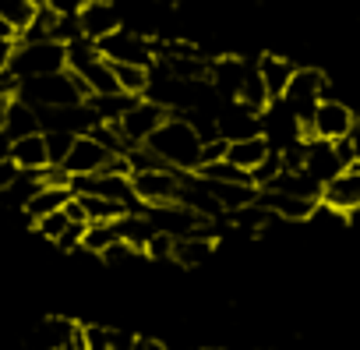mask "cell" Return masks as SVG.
<instances>
[{
	"label": "cell",
	"mask_w": 360,
	"mask_h": 350,
	"mask_svg": "<svg viewBox=\"0 0 360 350\" xmlns=\"http://www.w3.org/2000/svg\"><path fill=\"white\" fill-rule=\"evenodd\" d=\"M75 220L64 213V209H53V213H46V216H39V220H32V230L43 237V241H50V244H57L60 241V234L71 227Z\"/></svg>",
	"instance_id": "484cf974"
},
{
	"label": "cell",
	"mask_w": 360,
	"mask_h": 350,
	"mask_svg": "<svg viewBox=\"0 0 360 350\" xmlns=\"http://www.w3.org/2000/svg\"><path fill=\"white\" fill-rule=\"evenodd\" d=\"M349 145H353V159L360 163V113L353 117V127H349Z\"/></svg>",
	"instance_id": "e575fe53"
},
{
	"label": "cell",
	"mask_w": 360,
	"mask_h": 350,
	"mask_svg": "<svg viewBox=\"0 0 360 350\" xmlns=\"http://www.w3.org/2000/svg\"><path fill=\"white\" fill-rule=\"evenodd\" d=\"M141 255L152 258V262H173V237L155 230V234L148 237V244L141 248Z\"/></svg>",
	"instance_id": "83f0119b"
},
{
	"label": "cell",
	"mask_w": 360,
	"mask_h": 350,
	"mask_svg": "<svg viewBox=\"0 0 360 350\" xmlns=\"http://www.w3.org/2000/svg\"><path fill=\"white\" fill-rule=\"evenodd\" d=\"M8 156L18 163V170H29V173H39V170L50 166V152H46V138H43V131H32V135L15 138Z\"/></svg>",
	"instance_id": "9a60e30c"
},
{
	"label": "cell",
	"mask_w": 360,
	"mask_h": 350,
	"mask_svg": "<svg viewBox=\"0 0 360 350\" xmlns=\"http://www.w3.org/2000/svg\"><path fill=\"white\" fill-rule=\"evenodd\" d=\"M75 18H78V32L85 39H92V43H99L103 36H110L113 29L124 25V15L117 8V0H82Z\"/></svg>",
	"instance_id": "9c48e42d"
},
{
	"label": "cell",
	"mask_w": 360,
	"mask_h": 350,
	"mask_svg": "<svg viewBox=\"0 0 360 350\" xmlns=\"http://www.w3.org/2000/svg\"><path fill=\"white\" fill-rule=\"evenodd\" d=\"M18 75L11 71V68H0V99H11V96H18Z\"/></svg>",
	"instance_id": "4dcf8cb0"
},
{
	"label": "cell",
	"mask_w": 360,
	"mask_h": 350,
	"mask_svg": "<svg viewBox=\"0 0 360 350\" xmlns=\"http://www.w3.org/2000/svg\"><path fill=\"white\" fill-rule=\"evenodd\" d=\"M237 103L248 106L251 113H262L272 103V96H269V89H265V82H262V75L255 68H248V75H244V82L237 89Z\"/></svg>",
	"instance_id": "7402d4cb"
},
{
	"label": "cell",
	"mask_w": 360,
	"mask_h": 350,
	"mask_svg": "<svg viewBox=\"0 0 360 350\" xmlns=\"http://www.w3.org/2000/svg\"><path fill=\"white\" fill-rule=\"evenodd\" d=\"M75 199L82 202L89 223H96V220H117V216L127 213L124 202H113V199H103V195H75Z\"/></svg>",
	"instance_id": "d4e9b609"
},
{
	"label": "cell",
	"mask_w": 360,
	"mask_h": 350,
	"mask_svg": "<svg viewBox=\"0 0 360 350\" xmlns=\"http://www.w3.org/2000/svg\"><path fill=\"white\" fill-rule=\"evenodd\" d=\"M89 96L85 82L64 68V71H53V75H36V78H22L18 82V99H25L32 110H46V106H71V103H82Z\"/></svg>",
	"instance_id": "7a4b0ae2"
},
{
	"label": "cell",
	"mask_w": 360,
	"mask_h": 350,
	"mask_svg": "<svg viewBox=\"0 0 360 350\" xmlns=\"http://www.w3.org/2000/svg\"><path fill=\"white\" fill-rule=\"evenodd\" d=\"M71 332H75V322H71V318H60V315L46 318V322H43V329H39V336H43L46 350H57V346H64V343L71 339Z\"/></svg>",
	"instance_id": "4316f807"
},
{
	"label": "cell",
	"mask_w": 360,
	"mask_h": 350,
	"mask_svg": "<svg viewBox=\"0 0 360 350\" xmlns=\"http://www.w3.org/2000/svg\"><path fill=\"white\" fill-rule=\"evenodd\" d=\"M318 202H325L328 209H335V213H353V209H360V163L353 159V163H346L332 181H325L321 185V199Z\"/></svg>",
	"instance_id": "30bf717a"
},
{
	"label": "cell",
	"mask_w": 360,
	"mask_h": 350,
	"mask_svg": "<svg viewBox=\"0 0 360 350\" xmlns=\"http://www.w3.org/2000/svg\"><path fill=\"white\" fill-rule=\"evenodd\" d=\"M342 166H346V159L339 156L335 142H325V138H304V166H300V170L311 173L318 185L332 181Z\"/></svg>",
	"instance_id": "8fae6325"
},
{
	"label": "cell",
	"mask_w": 360,
	"mask_h": 350,
	"mask_svg": "<svg viewBox=\"0 0 360 350\" xmlns=\"http://www.w3.org/2000/svg\"><path fill=\"white\" fill-rule=\"evenodd\" d=\"M106 159H110V149L103 142H96L92 135H75V142H71V149H68V156H64L60 166L71 173V177H82V173L103 170Z\"/></svg>",
	"instance_id": "7c38bea8"
},
{
	"label": "cell",
	"mask_w": 360,
	"mask_h": 350,
	"mask_svg": "<svg viewBox=\"0 0 360 350\" xmlns=\"http://www.w3.org/2000/svg\"><path fill=\"white\" fill-rule=\"evenodd\" d=\"M43 138H46L50 163H64V156H68V149H71L75 135H71V131H43Z\"/></svg>",
	"instance_id": "f1b7e54d"
},
{
	"label": "cell",
	"mask_w": 360,
	"mask_h": 350,
	"mask_svg": "<svg viewBox=\"0 0 360 350\" xmlns=\"http://www.w3.org/2000/svg\"><path fill=\"white\" fill-rule=\"evenodd\" d=\"M113 241H120V230H117V220H96V223H85V234H82V251L89 255H103Z\"/></svg>",
	"instance_id": "44dd1931"
},
{
	"label": "cell",
	"mask_w": 360,
	"mask_h": 350,
	"mask_svg": "<svg viewBox=\"0 0 360 350\" xmlns=\"http://www.w3.org/2000/svg\"><path fill=\"white\" fill-rule=\"evenodd\" d=\"M68 68V43L60 39H18L11 71L18 78H36V75H53Z\"/></svg>",
	"instance_id": "3957f363"
},
{
	"label": "cell",
	"mask_w": 360,
	"mask_h": 350,
	"mask_svg": "<svg viewBox=\"0 0 360 350\" xmlns=\"http://www.w3.org/2000/svg\"><path fill=\"white\" fill-rule=\"evenodd\" d=\"M272 152V145H269V138L258 131V135H248V138H233V142H226V159L233 163V166H240V170H255L265 156Z\"/></svg>",
	"instance_id": "d6986e66"
},
{
	"label": "cell",
	"mask_w": 360,
	"mask_h": 350,
	"mask_svg": "<svg viewBox=\"0 0 360 350\" xmlns=\"http://www.w3.org/2000/svg\"><path fill=\"white\" fill-rule=\"evenodd\" d=\"M255 71L262 75V82H265L269 96H272V99H279V96L286 92V85H290V78H293L297 64H293V61H286V57H279V54H262V57H258V64H255Z\"/></svg>",
	"instance_id": "ac0fdd59"
},
{
	"label": "cell",
	"mask_w": 360,
	"mask_h": 350,
	"mask_svg": "<svg viewBox=\"0 0 360 350\" xmlns=\"http://www.w3.org/2000/svg\"><path fill=\"white\" fill-rule=\"evenodd\" d=\"M325 89H328V78H325L318 68H297L293 78H290V85H286V92H283L279 99L297 113L300 124H307V117H311V110L318 106V99L325 96Z\"/></svg>",
	"instance_id": "52a82bcc"
},
{
	"label": "cell",
	"mask_w": 360,
	"mask_h": 350,
	"mask_svg": "<svg viewBox=\"0 0 360 350\" xmlns=\"http://www.w3.org/2000/svg\"><path fill=\"white\" fill-rule=\"evenodd\" d=\"M99 54L110 61V64H141V68H152L155 64V39L145 36V32H134V29H113L110 36H103L99 43Z\"/></svg>",
	"instance_id": "5b68a950"
},
{
	"label": "cell",
	"mask_w": 360,
	"mask_h": 350,
	"mask_svg": "<svg viewBox=\"0 0 360 350\" xmlns=\"http://www.w3.org/2000/svg\"><path fill=\"white\" fill-rule=\"evenodd\" d=\"M32 4H36V8H43V4H46V0H32Z\"/></svg>",
	"instance_id": "8d00e7d4"
},
{
	"label": "cell",
	"mask_w": 360,
	"mask_h": 350,
	"mask_svg": "<svg viewBox=\"0 0 360 350\" xmlns=\"http://www.w3.org/2000/svg\"><path fill=\"white\" fill-rule=\"evenodd\" d=\"M169 117V110L166 106H159L155 99H148V96H138L124 113H120V120H117V127H120V135H124V142L134 149V145H145V138L162 124Z\"/></svg>",
	"instance_id": "ba28073f"
},
{
	"label": "cell",
	"mask_w": 360,
	"mask_h": 350,
	"mask_svg": "<svg viewBox=\"0 0 360 350\" xmlns=\"http://www.w3.org/2000/svg\"><path fill=\"white\" fill-rule=\"evenodd\" d=\"M46 8L57 11V15H75L82 8V0H46Z\"/></svg>",
	"instance_id": "836d02e7"
},
{
	"label": "cell",
	"mask_w": 360,
	"mask_h": 350,
	"mask_svg": "<svg viewBox=\"0 0 360 350\" xmlns=\"http://www.w3.org/2000/svg\"><path fill=\"white\" fill-rule=\"evenodd\" d=\"M85 350H110V329L106 325H82Z\"/></svg>",
	"instance_id": "f546056e"
},
{
	"label": "cell",
	"mask_w": 360,
	"mask_h": 350,
	"mask_svg": "<svg viewBox=\"0 0 360 350\" xmlns=\"http://www.w3.org/2000/svg\"><path fill=\"white\" fill-rule=\"evenodd\" d=\"M15 46H18V39H11V36H0V68H11Z\"/></svg>",
	"instance_id": "d6a6232c"
},
{
	"label": "cell",
	"mask_w": 360,
	"mask_h": 350,
	"mask_svg": "<svg viewBox=\"0 0 360 350\" xmlns=\"http://www.w3.org/2000/svg\"><path fill=\"white\" fill-rule=\"evenodd\" d=\"M18 173H22V170H18V163H15L11 156H4V159H0V192H4V188H11Z\"/></svg>",
	"instance_id": "1f68e13d"
},
{
	"label": "cell",
	"mask_w": 360,
	"mask_h": 350,
	"mask_svg": "<svg viewBox=\"0 0 360 350\" xmlns=\"http://www.w3.org/2000/svg\"><path fill=\"white\" fill-rule=\"evenodd\" d=\"M113 78H117V89L127 92V96H145L148 92V68L141 64H113Z\"/></svg>",
	"instance_id": "603a6c76"
},
{
	"label": "cell",
	"mask_w": 360,
	"mask_h": 350,
	"mask_svg": "<svg viewBox=\"0 0 360 350\" xmlns=\"http://www.w3.org/2000/svg\"><path fill=\"white\" fill-rule=\"evenodd\" d=\"M68 199H71V188H57V185H43V181H39V188L25 199L22 213H25L29 223H32V220H39V216L53 213V209H64Z\"/></svg>",
	"instance_id": "ffe728a7"
},
{
	"label": "cell",
	"mask_w": 360,
	"mask_h": 350,
	"mask_svg": "<svg viewBox=\"0 0 360 350\" xmlns=\"http://www.w3.org/2000/svg\"><path fill=\"white\" fill-rule=\"evenodd\" d=\"M145 149H148L159 163H166V166H173V170H180V173H195V170H198V152H202V135L195 131V124H191L188 117L169 113V117L145 138Z\"/></svg>",
	"instance_id": "6da1fadb"
},
{
	"label": "cell",
	"mask_w": 360,
	"mask_h": 350,
	"mask_svg": "<svg viewBox=\"0 0 360 350\" xmlns=\"http://www.w3.org/2000/svg\"><path fill=\"white\" fill-rule=\"evenodd\" d=\"M353 117H356V113H353L342 99H328V96H321V99H318V106L311 110L307 124H304V138L339 142V138H346V135H349Z\"/></svg>",
	"instance_id": "8992f818"
},
{
	"label": "cell",
	"mask_w": 360,
	"mask_h": 350,
	"mask_svg": "<svg viewBox=\"0 0 360 350\" xmlns=\"http://www.w3.org/2000/svg\"><path fill=\"white\" fill-rule=\"evenodd\" d=\"M180 181H184V173L173 170V166H166V163L131 170V188H134L138 206H166V202H176Z\"/></svg>",
	"instance_id": "277c9868"
},
{
	"label": "cell",
	"mask_w": 360,
	"mask_h": 350,
	"mask_svg": "<svg viewBox=\"0 0 360 350\" xmlns=\"http://www.w3.org/2000/svg\"><path fill=\"white\" fill-rule=\"evenodd\" d=\"M248 68L251 64L240 57H216V61H209V85L219 92V99H237V89H240Z\"/></svg>",
	"instance_id": "5bb4252c"
},
{
	"label": "cell",
	"mask_w": 360,
	"mask_h": 350,
	"mask_svg": "<svg viewBox=\"0 0 360 350\" xmlns=\"http://www.w3.org/2000/svg\"><path fill=\"white\" fill-rule=\"evenodd\" d=\"M148 350H169L166 343H159V339H148Z\"/></svg>",
	"instance_id": "d590c367"
},
{
	"label": "cell",
	"mask_w": 360,
	"mask_h": 350,
	"mask_svg": "<svg viewBox=\"0 0 360 350\" xmlns=\"http://www.w3.org/2000/svg\"><path fill=\"white\" fill-rule=\"evenodd\" d=\"M255 202L279 220H311V213L318 206L314 199H300V195H286V192H272V188H258Z\"/></svg>",
	"instance_id": "4fadbf2b"
},
{
	"label": "cell",
	"mask_w": 360,
	"mask_h": 350,
	"mask_svg": "<svg viewBox=\"0 0 360 350\" xmlns=\"http://www.w3.org/2000/svg\"><path fill=\"white\" fill-rule=\"evenodd\" d=\"M216 251V237L209 234H188V237H173V262L180 269H195L205 265Z\"/></svg>",
	"instance_id": "2e32d148"
},
{
	"label": "cell",
	"mask_w": 360,
	"mask_h": 350,
	"mask_svg": "<svg viewBox=\"0 0 360 350\" xmlns=\"http://www.w3.org/2000/svg\"><path fill=\"white\" fill-rule=\"evenodd\" d=\"M36 4H32V0H0V22H8L18 36L29 29V22L36 18Z\"/></svg>",
	"instance_id": "cb8c5ba5"
},
{
	"label": "cell",
	"mask_w": 360,
	"mask_h": 350,
	"mask_svg": "<svg viewBox=\"0 0 360 350\" xmlns=\"http://www.w3.org/2000/svg\"><path fill=\"white\" fill-rule=\"evenodd\" d=\"M0 127L8 131V138L15 142V138H22V135H32V131H39V113L25 103V99H8L4 103V110H0Z\"/></svg>",
	"instance_id": "e0dca14e"
}]
</instances>
